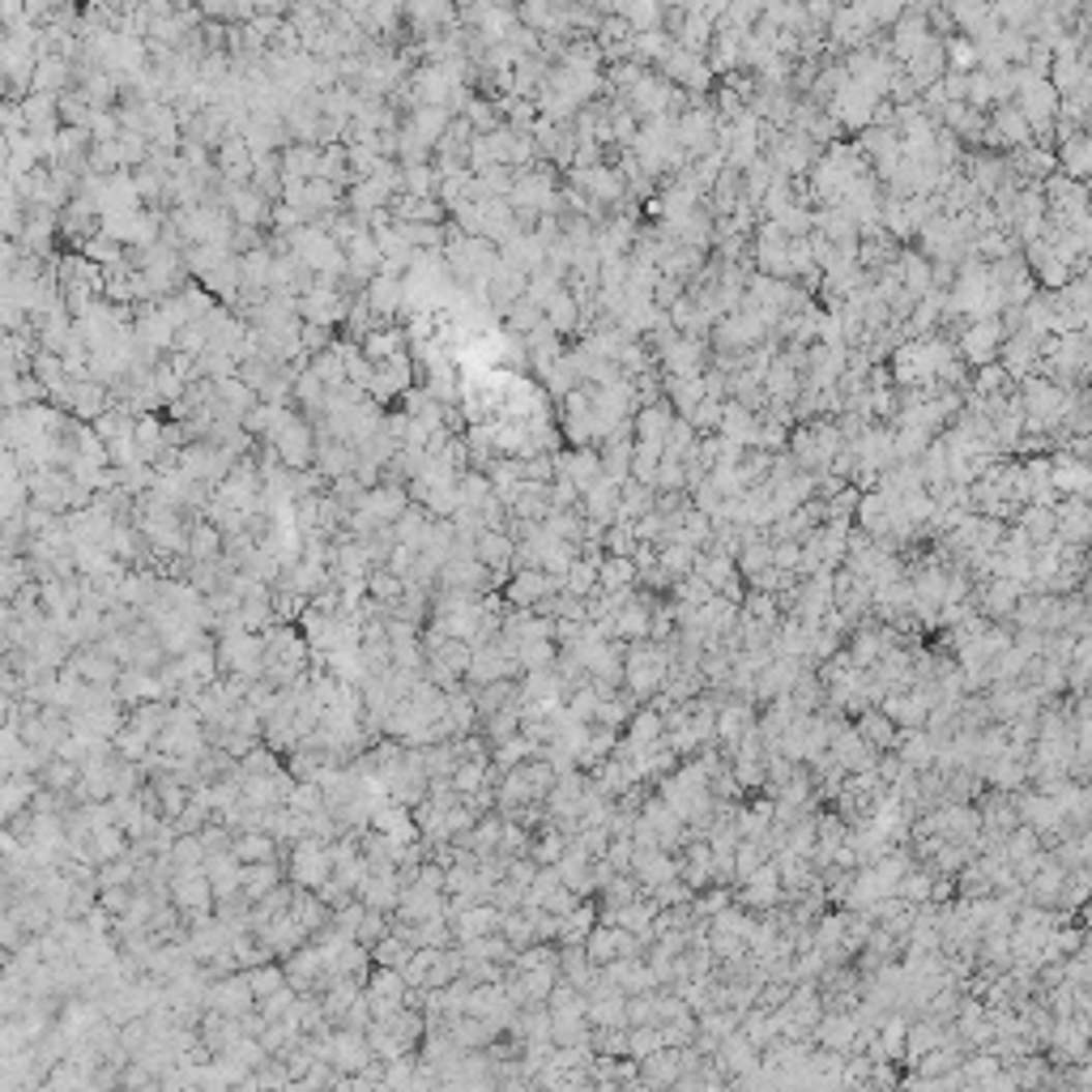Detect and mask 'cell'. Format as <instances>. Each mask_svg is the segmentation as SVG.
Wrapping results in <instances>:
<instances>
[{
    "mask_svg": "<svg viewBox=\"0 0 1092 1092\" xmlns=\"http://www.w3.org/2000/svg\"><path fill=\"white\" fill-rule=\"evenodd\" d=\"M666 675H671V645H666V641L641 637V641H627L623 645V683H627V691L637 696L641 704L653 691H661Z\"/></svg>",
    "mask_w": 1092,
    "mask_h": 1092,
    "instance_id": "cell-1",
    "label": "cell"
},
{
    "mask_svg": "<svg viewBox=\"0 0 1092 1092\" xmlns=\"http://www.w3.org/2000/svg\"><path fill=\"white\" fill-rule=\"evenodd\" d=\"M214 657H218V675H239V679H261L265 675V645L248 627L223 631Z\"/></svg>",
    "mask_w": 1092,
    "mask_h": 1092,
    "instance_id": "cell-2",
    "label": "cell"
},
{
    "mask_svg": "<svg viewBox=\"0 0 1092 1092\" xmlns=\"http://www.w3.org/2000/svg\"><path fill=\"white\" fill-rule=\"evenodd\" d=\"M875 102H879V94L870 90V86H862V82H854V78H840L836 82V90L828 94V116L836 120V128H866L870 124V116H875Z\"/></svg>",
    "mask_w": 1092,
    "mask_h": 1092,
    "instance_id": "cell-3",
    "label": "cell"
},
{
    "mask_svg": "<svg viewBox=\"0 0 1092 1092\" xmlns=\"http://www.w3.org/2000/svg\"><path fill=\"white\" fill-rule=\"evenodd\" d=\"M627 112L637 120H657V116H675L679 112V86H671L666 78H649L641 73L627 90Z\"/></svg>",
    "mask_w": 1092,
    "mask_h": 1092,
    "instance_id": "cell-4",
    "label": "cell"
},
{
    "mask_svg": "<svg viewBox=\"0 0 1092 1092\" xmlns=\"http://www.w3.org/2000/svg\"><path fill=\"white\" fill-rule=\"evenodd\" d=\"M1003 337H1007V329H1003V321H999V316H981V321H965V325H961V346H956V355H961L965 363H973V367H981V363H995V359H999V346H1003Z\"/></svg>",
    "mask_w": 1092,
    "mask_h": 1092,
    "instance_id": "cell-5",
    "label": "cell"
},
{
    "mask_svg": "<svg viewBox=\"0 0 1092 1092\" xmlns=\"http://www.w3.org/2000/svg\"><path fill=\"white\" fill-rule=\"evenodd\" d=\"M329 875H333L329 840H321V836H299L295 840V854H291V879H295V888H312L316 892Z\"/></svg>",
    "mask_w": 1092,
    "mask_h": 1092,
    "instance_id": "cell-6",
    "label": "cell"
},
{
    "mask_svg": "<svg viewBox=\"0 0 1092 1092\" xmlns=\"http://www.w3.org/2000/svg\"><path fill=\"white\" fill-rule=\"evenodd\" d=\"M563 589V577L542 572V568H512V581L504 585V602L517 611H534L538 602H547L551 593Z\"/></svg>",
    "mask_w": 1092,
    "mask_h": 1092,
    "instance_id": "cell-7",
    "label": "cell"
},
{
    "mask_svg": "<svg viewBox=\"0 0 1092 1092\" xmlns=\"http://www.w3.org/2000/svg\"><path fill=\"white\" fill-rule=\"evenodd\" d=\"M572 188L597 205H619L627 197V184H623V175L619 167L611 163H589V167H572Z\"/></svg>",
    "mask_w": 1092,
    "mask_h": 1092,
    "instance_id": "cell-8",
    "label": "cell"
},
{
    "mask_svg": "<svg viewBox=\"0 0 1092 1092\" xmlns=\"http://www.w3.org/2000/svg\"><path fill=\"white\" fill-rule=\"evenodd\" d=\"M171 905L188 913V918H197V913H214V888H209V879H205V866L201 870H175L171 875Z\"/></svg>",
    "mask_w": 1092,
    "mask_h": 1092,
    "instance_id": "cell-9",
    "label": "cell"
},
{
    "mask_svg": "<svg viewBox=\"0 0 1092 1092\" xmlns=\"http://www.w3.org/2000/svg\"><path fill=\"white\" fill-rule=\"evenodd\" d=\"M981 141H985V146H995V150H1025L1033 141V128H1029L1025 116L1015 112V102H1003V108H995L991 124L981 128Z\"/></svg>",
    "mask_w": 1092,
    "mask_h": 1092,
    "instance_id": "cell-10",
    "label": "cell"
},
{
    "mask_svg": "<svg viewBox=\"0 0 1092 1092\" xmlns=\"http://www.w3.org/2000/svg\"><path fill=\"white\" fill-rule=\"evenodd\" d=\"M661 68H666V82L671 86H687V90H704L713 82V68L700 60V52H687L679 43H671L661 52Z\"/></svg>",
    "mask_w": 1092,
    "mask_h": 1092,
    "instance_id": "cell-11",
    "label": "cell"
},
{
    "mask_svg": "<svg viewBox=\"0 0 1092 1092\" xmlns=\"http://www.w3.org/2000/svg\"><path fill=\"white\" fill-rule=\"evenodd\" d=\"M551 462H555V478H568L581 496L585 491L602 478V462H597V448H589V444H581V448H568V452H551Z\"/></svg>",
    "mask_w": 1092,
    "mask_h": 1092,
    "instance_id": "cell-12",
    "label": "cell"
},
{
    "mask_svg": "<svg viewBox=\"0 0 1092 1092\" xmlns=\"http://www.w3.org/2000/svg\"><path fill=\"white\" fill-rule=\"evenodd\" d=\"M828 751H832V760L845 768V772H862V768H875V747L866 743V738L850 726V721H840L836 730H832V738H828Z\"/></svg>",
    "mask_w": 1092,
    "mask_h": 1092,
    "instance_id": "cell-13",
    "label": "cell"
},
{
    "mask_svg": "<svg viewBox=\"0 0 1092 1092\" xmlns=\"http://www.w3.org/2000/svg\"><path fill=\"white\" fill-rule=\"evenodd\" d=\"M363 999H367V1007H372V1020H380V1015L397 1011V1007L406 1003V981H402V973H397V969H384V965H376V973L367 977V991H363Z\"/></svg>",
    "mask_w": 1092,
    "mask_h": 1092,
    "instance_id": "cell-14",
    "label": "cell"
},
{
    "mask_svg": "<svg viewBox=\"0 0 1092 1092\" xmlns=\"http://www.w3.org/2000/svg\"><path fill=\"white\" fill-rule=\"evenodd\" d=\"M607 973V981L615 985V991H623V995H645V991H657V977H653V969L641 961V956H619V961H611V965H597Z\"/></svg>",
    "mask_w": 1092,
    "mask_h": 1092,
    "instance_id": "cell-15",
    "label": "cell"
},
{
    "mask_svg": "<svg viewBox=\"0 0 1092 1092\" xmlns=\"http://www.w3.org/2000/svg\"><path fill=\"white\" fill-rule=\"evenodd\" d=\"M806 671V666L798 661V657H772L764 671L756 675V704H768L772 696H781V691H790L794 683H798V675Z\"/></svg>",
    "mask_w": 1092,
    "mask_h": 1092,
    "instance_id": "cell-16",
    "label": "cell"
},
{
    "mask_svg": "<svg viewBox=\"0 0 1092 1092\" xmlns=\"http://www.w3.org/2000/svg\"><path fill=\"white\" fill-rule=\"evenodd\" d=\"M879 713H888L896 726H922L931 704L922 700L918 687H905V691H884L879 696Z\"/></svg>",
    "mask_w": 1092,
    "mask_h": 1092,
    "instance_id": "cell-17",
    "label": "cell"
},
{
    "mask_svg": "<svg viewBox=\"0 0 1092 1092\" xmlns=\"http://www.w3.org/2000/svg\"><path fill=\"white\" fill-rule=\"evenodd\" d=\"M581 517L593 521V525H615V512H619V482L611 478H597L585 496H581Z\"/></svg>",
    "mask_w": 1092,
    "mask_h": 1092,
    "instance_id": "cell-18",
    "label": "cell"
},
{
    "mask_svg": "<svg viewBox=\"0 0 1092 1092\" xmlns=\"http://www.w3.org/2000/svg\"><path fill=\"white\" fill-rule=\"evenodd\" d=\"M227 205H231V218L239 227H261V223H269V205H265V197L253 184H227Z\"/></svg>",
    "mask_w": 1092,
    "mask_h": 1092,
    "instance_id": "cell-19",
    "label": "cell"
},
{
    "mask_svg": "<svg viewBox=\"0 0 1092 1092\" xmlns=\"http://www.w3.org/2000/svg\"><path fill=\"white\" fill-rule=\"evenodd\" d=\"M512 551H517V542H512L508 530H478V538H474V555H478V563H486L491 572H508L512 568Z\"/></svg>",
    "mask_w": 1092,
    "mask_h": 1092,
    "instance_id": "cell-20",
    "label": "cell"
},
{
    "mask_svg": "<svg viewBox=\"0 0 1092 1092\" xmlns=\"http://www.w3.org/2000/svg\"><path fill=\"white\" fill-rule=\"evenodd\" d=\"M828 26H832V39H836V48H866L870 30H875V26L866 22V13H858L854 5H840V9H832Z\"/></svg>",
    "mask_w": 1092,
    "mask_h": 1092,
    "instance_id": "cell-21",
    "label": "cell"
},
{
    "mask_svg": "<svg viewBox=\"0 0 1092 1092\" xmlns=\"http://www.w3.org/2000/svg\"><path fill=\"white\" fill-rule=\"evenodd\" d=\"M287 909H291V918H295V922H299V926H303L307 935H316V931H325V922H329V913H333V909H329V905H325L321 896H316L312 888H291V905H287Z\"/></svg>",
    "mask_w": 1092,
    "mask_h": 1092,
    "instance_id": "cell-22",
    "label": "cell"
},
{
    "mask_svg": "<svg viewBox=\"0 0 1092 1092\" xmlns=\"http://www.w3.org/2000/svg\"><path fill=\"white\" fill-rule=\"evenodd\" d=\"M597 926V901L593 896H585V901H577L568 913H563L559 918V947H568V943H585V935Z\"/></svg>",
    "mask_w": 1092,
    "mask_h": 1092,
    "instance_id": "cell-23",
    "label": "cell"
},
{
    "mask_svg": "<svg viewBox=\"0 0 1092 1092\" xmlns=\"http://www.w3.org/2000/svg\"><path fill=\"white\" fill-rule=\"evenodd\" d=\"M858 717V734L866 738V743L875 747V751H892V743H896V721L888 717V713H879V704H866L862 713H854Z\"/></svg>",
    "mask_w": 1092,
    "mask_h": 1092,
    "instance_id": "cell-24",
    "label": "cell"
},
{
    "mask_svg": "<svg viewBox=\"0 0 1092 1092\" xmlns=\"http://www.w3.org/2000/svg\"><path fill=\"white\" fill-rule=\"evenodd\" d=\"M231 854L239 862H273L277 858V836L265 832V828H243L235 840H231Z\"/></svg>",
    "mask_w": 1092,
    "mask_h": 1092,
    "instance_id": "cell-25",
    "label": "cell"
},
{
    "mask_svg": "<svg viewBox=\"0 0 1092 1092\" xmlns=\"http://www.w3.org/2000/svg\"><path fill=\"white\" fill-rule=\"evenodd\" d=\"M1054 163H1059L1063 175H1071V180H1084L1088 167H1092V141L1084 132H1071L1059 141V154H1054Z\"/></svg>",
    "mask_w": 1092,
    "mask_h": 1092,
    "instance_id": "cell-26",
    "label": "cell"
},
{
    "mask_svg": "<svg viewBox=\"0 0 1092 1092\" xmlns=\"http://www.w3.org/2000/svg\"><path fill=\"white\" fill-rule=\"evenodd\" d=\"M696 623H700L704 631H709V637H717V641H721L726 631H730V627L738 623V607L730 602V597L713 593L709 602H700V607H696Z\"/></svg>",
    "mask_w": 1092,
    "mask_h": 1092,
    "instance_id": "cell-27",
    "label": "cell"
},
{
    "mask_svg": "<svg viewBox=\"0 0 1092 1092\" xmlns=\"http://www.w3.org/2000/svg\"><path fill=\"white\" fill-rule=\"evenodd\" d=\"M637 563H631V555H607L602 563H597V589L602 593H619V589H637Z\"/></svg>",
    "mask_w": 1092,
    "mask_h": 1092,
    "instance_id": "cell-28",
    "label": "cell"
},
{
    "mask_svg": "<svg viewBox=\"0 0 1092 1092\" xmlns=\"http://www.w3.org/2000/svg\"><path fill=\"white\" fill-rule=\"evenodd\" d=\"M184 555L193 559V563H214V559H223V530L214 521H201V525H193L188 530V547H184Z\"/></svg>",
    "mask_w": 1092,
    "mask_h": 1092,
    "instance_id": "cell-29",
    "label": "cell"
},
{
    "mask_svg": "<svg viewBox=\"0 0 1092 1092\" xmlns=\"http://www.w3.org/2000/svg\"><path fill=\"white\" fill-rule=\"evenodd\" d=\"M277 884H282L277 862H239V892L248 896V901L265 896V892L277 888Z\"/></svg>",
    "mask_w": 1092,
    "mask_h": 1092,
    "instance_id": "cell-30",
    "label": "cell"
},
{
    "mask_svg": "<svg viewBox=\"0 0 1092 1092\" xmlns=\"http://www.w3.org/2000/svg\"><path fill=\"white\" fill-rule=\"evenodd\" d=\"M637 696H631L627 687L623 691H615V696H607V700H597V709H593V726H611V730H623L627 726V717L637 713Z\"/></svg>",
    "mask_w": 1092,
    "mask_h": 1092,
    "instance_id": "cell-31",
    "label": "cell"
},
{
    "mask_svg": "<svg viewBox=\"0 0 1092 1092\" xmlns=\"http://www.w3.org/2000/svg\"><path fill=\"white\" fill-rule=\"evenodd\" d=\"M661 389H666V402H671L675 410H683V414H687L700 397H709V393H704V372H691V376H666Z\"/></svg>",
    "mask_w": 1092,
    "mask_h": 1092,
    "instance_id": "cell-32",
    "label": "cell"
},
{
    "mask_svg": "<svg viewBox=\"0 0 1092 1092\" xmlns=\"http://www.w3.org/2000/svg\"><path fill=\"white\" fill-rule=\"evenodd\" d=\"M593 973H597V965L585 956V947H581V943L559 947V977H563V981H572L577 991H585V985L593 981Z\"/></svg>",
    "mask_w": 1092,
    "mask_h": 1092,
    "instance_id": "cell-33",
    "label": "cell"
},
{
    "mask_svg": "<svg viewBox=\"0 0 1092 1092\" xmlns=\"http://www.w3.org/2000/svg\"><path fill=\"white\" fill-rule=\"evenodd\" d=\"M981 781H991L995 790L1011 794V790H1020V786H1029V764H1025V760H1015V756H999L991 768H985V777H981Z\"/></svg>",
    "mask_w": 1092,
    "mask_h": 1092,
    "instance_id": "cell-34",
    "label": "cell"
},
{
    "mask_svg": "<svg viewBox=\"0 0 1092 1092\" xmlns=\"http://www.w3.org/2000/svg\"><path fill=\"white\" fill-rule=\"evenodd\" d=\"M661 734H666V730H661V713L653 709V704H645V709L637 704V713H631V717H627V726H623V738H631V743H637V747H649V743H657Z\"/></svg>",
    "mask_w": 1092,
    "mask_h": 1092,
    "instance_id": "cell-35",
    "label": "cell"
},
{
    "mask_svg": "<svg viewBox=\"0 0 1092 1092\" xmlns=\"http://www.w3.org/2000/svg\"><path fill=\"white\" fill-rule=\"evenodd\" d=\"M538 747H542V743H530V738H525V734L517 730V734H508V738H500V743H496V751H491V764H496L500 772H508V768L525 764L530 756H538Z\"/></svg>",
    "mask_w": 1092,
    "mask_h": 1092,
    "instance_id": "cell-36",
    "label": "cell"
},
{
    "mask_svg": "<svg viewBox=\"0 0 1092 1092\" xmlns=\"http://www.w3.org/2000/svg\"><path fill=\"white\" fill-rule=\"evenodd\" d=\"M167 717H171V704H167V700H141L137 709H132V717H128V726H132L137 734H146L150 743H154L158 730L167 726Z\"/></svg>",
    "mask_w": 1092,
    "mask_h": 1092,
    "instance_id": "cell-37",
    "label": "cell"
},
{
    "mask_svg": "<svg viewBox=\"0 0 1092 1092\" xmlns=\"http://www.w3.org/2000/svg\"><path fill=\"white\" fill-rule=\"evenodd\" d=\"M585 1041H589V1020H585V1011L551 1015V1045H585Z\"/></svg>",
    "mask_w": 1092,
    "mask_h": 1092,
    "instance_id": "cell-38",
    "label": "cell"
},
{
    "mask_svg": "<svg viewBox=\"0 0 1092 1092\" xmlns=\"http://www.w3.org/2000/svg\"><path fill=\"white\" fill-rule=\"evenodd\" d=\"M696 440H700V432L691 427L687 418H679V414H675L671 432H666V440H661V456H671V462H687V456H691V448H696Z\"/></svg>",
    "mask_w": 1092,
    "mask_h": 1092,
    "instance_id": "cell-39",
    "label": "cell"
},
{
    "mask_svg": "<svg viewBox=\"0 0 1092 1092\" xmlns=\"http://www.w3.org/2000/svg\"><path fill=\"white\" fill-rule=\"evenodd\" d=\"M931 888H935V870H931V866H926V870L909 866V870L896 879L892 896H901V901H909V905H922V901H931Z\"/></svg>",
    "mask_w": 1092,
    "mask_h": 1092,
    "instance_id": "cell-40",
    "label": "cell"
},
{
    "mask_svg": "<svg viewBox=\"0 0 1092 1092\" xmlns=\"http://www.w3.org/2000/svg\"><path fill=\"white\" fill-rule=\"evenodd\" d=\"M691 563H696V547L691 542H657V568L671 581L691 572Z\"/></svg>",
    "mask_w": 1092,
    "mask_h": 1092,
    "instance_id": "cell-41",
    "label": "cell"
},
{
    "mask_svg": "<svg viewBox=\"0 0 1092 1092\" xmlns=\"http://www.w3.org/2000/svg\"><path fill=\"white\" fill-rule=\"evenodd\" d=\"M517 730H521V704H517V700H508L504 709H496V713H491V717H482V738H486L491 747H496L500 738L517 734Z\"/></svg>",
    "mask_w": 1092,
    "mask_h": 1092,
    "instance_id": "cell-42",
    "label": "cell"
},
{
    "mask_svg": "<svg viewBox=\"0 0 1092 1092\" xmlns=\"http://www.w3.org/2000/svg\"><path fill=\"white\" fill-rule=\"evenodd\" d=\"M34 790H39V786H34V781L26 777V772H18V777H9L5 786H0V820H9V816H18L22 806H26L30 798H34Z\"/></svg>",
    "mask_w": 1092,
    "mask_h": 1092,
    "instance_id": "cell-43",
    "label": "cell"
},
{
    "mask_svg": "<svg viewBox=\"0 0 1092 1092\" xmlns=\"http://www.w3.org/2000/svg\"><path fill=\"white\" fill-rule=\"evenodd\" d=\"M563 593H572V597H589V593H597V563H589V559H572L568 563V572H563Z\"/></svg>",
    "mask_w": 1092,
    "mask_h": 1092,
    "instance_id": "cell-44",
    "label": "cell"
},
{
    "mask_svg": "<svg viewBox=\"0 0 1092 1092\" xmlns=\"http://www.w3.org/2000/svg\"><path fill=\"white\" fill-rule=\"evenodd\" d=\"M504 321H508V333L512 337H521V333H530L534 325H542L547 316H542V307L530 299V295H521L517 303H508V312H504Z\"/></svg>",
    "mask_w": 1092,
    "mask_h": 1092,
    "instance_id": "cell-45",
    "label": "cell"
},
{
    "mask_svg": "<svg viewBox=\"0 0 1092 1092\" xmlns=\"http://www.w3.org/2000/svg\"><path fill=\"white\" fill-rule=\"evenodd\" d=\"M402 589H406V581H402L397 572H389V568H384V563H380V568H372V572H367V597H376L380 607L397 602V597H402Z\"/></svg>",
    "mask_w": 1092,
    "mask_h": 1092,
    "instance_id": "cell-46",
    "label": "cell"
},
{
    "mask_svg": "<svg viewBox=\"0 0 1092 1092\" xmlns=\"http://www.w3.org/2000/svg\"><path fill=\"white\" fill-rule=\"evenodd\" d=\"M675 597V602H687V607H700V602H709L713 597V585L709 581H700L696 572H683V577H675L671 581V589H666Z\"/></svg>",
    "mask_w": 1092,
    "mask_h": 1092,
    "instance_id": "cell-47",
    "label": "cell"
},
{
    "mask_svg": "<svg viewBox=\"0 0 1092 1092\" xmlns=\"http://www.w3.org/2000/svg\"><path fill=\"white\" fill-rule=\"evenodd\" d=\"M555 641H521L517 645V666L521 671H547V666H555Z\"/></svg>",
    "mask_w": 1092,
    "mask_h": 1092,
    "instance_id": "cell-48",
    "label": "cell"
},
{
    "mask_svg": "<svg viewBox=\"0 0 1092 1092\" xmlns=\"http://www.w3.org/2000/svg\"><path fill=\"white\" fill-rule=\"evenodd\" d=\"M721 402H726V397H700V402H696L687 414H679V418H687L700 436H709V432H717V422H721Z\"/></svg>",
    "mask_w": 1092,
    "mask_h": 1092,
    "instance_id": "cell-49",
    "label": "cell"
},
{
    "mask_svg": "<svg viewBox=\"0 0 1092 1092\" xmlns=\"http://www.w3.org/2000/svg\"><path fill=\"white\" fill-rule=\"evenodd\" d=\"M500 935H504L512 947L534 943V922H530V913H525V909H504V918H500Z\"/></svg>",
    "mask_w": 1092,
    "mask_h": 1092,
    "instance_id": "cell-50",
    "label": "cell"
},
{
    "mask_svg": "<svg viewBox=\"0 0 1092 1092\" xmlns=\"http://www.w3.org/2000/svg\"><path fill=\"white\" fill-rule=\"evenodd\" d=\"M243 977H248V985H253V995L257 999H265V995H273L277 985H287V973H282V965H257V969H243Z\"/></svg>",
    "mask_w": 1092,
    "mask_h": 1092,
    "instance_id": "cell-51",
    "label": "cell"
},
{
    "mask_svg": "<svg viewBox=\"0 0 1092 1092\" xmlns=\"http://www.w3.org/2000/svg\"><path fill=\"white\" fill-rule=\"evenodd\" d=\"M661 1050V1033L657 1025H631L627 1029V1059H645V1054Z\"/></svg>",
    "mask_w": 1092,
    "mask_h": 1092,
    "instance_id": "cell-52",
    "label": "cell"
},
{
    "mask_svg": "<svg viewBox=\"0 0 1092 1092\" xmlns=\"http://www.w3.org/2000/svg\"><path fill=\"white\" fill-rule=\"evenodd\" d=\"M840 935H845V913H828V918H820V926H811V939L824 956L832 947H840Z\"/></svg>",
    "mask_w": 1092,
    "mask_h": 1092,
    "instance_id": "cell-53",
    "label": "cell"
},
{
    "mask_svg": "<svg viewBox=\"0 0 1092 1092\" xmlns=\"http://www.w3.org/2000/svg\"><path fill=\"white\" fill-rule=\"evenodd\" d=\"M653 995L657 991H645V995H627V1029L631 1025H657V1011H653Z\"/></svg>",
    "mask_w": 1092,
    "mask_h": 1092,
    "instance_id": "cell-54",
    "label": "cell"
},
{
    "mask_svg": "<svg viewBox=\"0 0 1092 1092\" xmlns=\"http://www.w3.org/2000/svg\"><path fill=\"white\" fill-rule=\"evenodd\" d=\"M22 504H26V486H22L18 478H0V521L18 517Z\"/></svg>",
    "mask_w": 1092,
    "mask_h": 1092,
    "instance_id": "cell-55",
    "label": "cell"
},
{
    "mask_svg": "<svg viewBox=\"0 0 1092 1092\" xmlns=\"http://www.w3.org/2000/svg\"><path fill=\"white\" fill-rule=\"evenodd\" d=\"M380 935H389V922H384V913H380V909H367L363 918H359V931H355V939H359L363 947H372Z\"/></svg>",
    "mask_w": 1092,
    "mask_h": 1092,
    "instance_id": "cell-56",
    "label": "cell"
},
{
    "mask_svg": "<svg viewBox=\"0 0 1092 1092\" xmlns=\"http://www.w3.org/2000/svg\"><path fill=\"white\" fill-rule=\"evenodd\" d=\"M466 120H470V128H478V132H491V128H500V108H486V102H466Z\"/></svg>",
    "mask_w": 1092,
    "mask_h": 1092,
    "instance_id": "cell-57",
    "label": "cell"
},
{
    "mask_svg": "<svg viewBox=\"0 0 1092 1092\" xmlns=\"http://www.w3.org/2000/svg\"><path fill=\"white\" fill-rule=\"evenodd\" d=\"M547 500H551V508H577V504H581V491H577L568 478H551Z\"/></svg>",
    "mask_w": 1092,
    "mask_h": 1092,
    "instance_id": "cell-58",
    "label": "cell"
},
{
    "mask_svg": "<svg viewBox=\"0 0 1092 1092\" xmlns=\"http://www.w3.org/2000/svg\"><path fill=\"white\" fill-rule=\"evenodd\" d=\"M798 555H802L798 538H772V563H777V568L798 572Z\"/></svg>",
    "mask_w": 1092,
    "mask_h": 1092,
    "instance_id": "cell-59",
    "label": "cell"
},
{
    "mask_svg": "<svg viewBox=\"0 0 1092 1092\" xmlns=\"http://www.w3.org/2000/svg\"><path fill=\"white\" fill-rule=\"evenodd\" d=\"M631 850H637V845H631V836H611L602 858H607L615 870H627V866H631Z\"/></svg>",
    "mask_w": 1092,
    "mask_h": 1092,
    "instance_id": "cell-60",
    "label": "cell"
},
{
    "mask_svg": "<svg viewBox=\"0 0 1092 1092\" xmlns=\"http://www.w3.org/2000/svg\"><path fill=\"white\" fill-rule=\"evenodd\" d=\"M60 82H64V64H60V60L39 64V73H34V90H52V86H60Z\"/></svg>",
    "mask_w": 1092,
    "mask_h": 1092,
    "instance_id": "cell-61",
    "label": "cell"
}]
</instances>
